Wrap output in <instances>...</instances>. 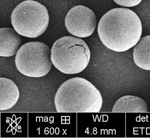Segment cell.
<instances>
[{"label":"cell","mask_w":150,"mask_h":138,"mask_svg":"<svg viewBox=\"0 0 150 138\" xmlns=\"http://www.w3.org/2000/svg\"><path fill=\"white\" fill-rule=\"evenodd\" d=\"M99 38L105 47L117 52H123L134 47L142 33L141 21L129 9L117 8L106 12L97 27Z\"/></svg>","instance_id":"1"},{"label":"cell","mask_w":150,"mask_h":138,"mask_svg":"<svg viewBox=\"0 0 150 138\" xmlns=\"http://www.w3.org/2000/svg\"><path fill=\"white\" fill-rule=\"evenodd\" d=\"M54 103L59 113H98L102 106L103 98L93 84L86 79L76 77L60 85Z\"/></svg>","instance_id":"2"},{"label":"cell","mask_w":150,"mask_h":138,"mask_svg":"<svg viewBox=\"0 0 150 138\" xmlns=\"http://www.w3.org/2000/svg\"><path fill=\"white\" fill-rule=\"evenodd\" d=\"M91 53L81 39L65 36L56 40L51 49V59L54 67L67 74L82 72L88 65Z\"/></svg>","instance_id":"3"},{"label":"cell","mask_w":150,"mask_h":138,"mask_svg":"<svg viewBox=\"0 0 150 138\" xmlns=\"http://www.w3.org/2000/svg\"><path fill=\"white\" fill-rule=\"evenodd\" d=\"M11 20L14 29L20 35L36 38L46 31L50 17L45 6L36 1L28 0L14 9Z\"/></svg>","instance_id":"4"},{"label":"cell","mask_w":150,"mask_h":138,"mask_svg":"<svg viewBox=\"0 0 150 138\" xmlns=\"http://www.w3.org/2000/svg\"><path fill=\"white\" fill-rule=\"evenodd\" d=\"M15 60L19 72L32 77L46 75L53 64L50 47L38 41H31L22 45L16 53Z\"/></svg>","instance_id":"5"},{"label":"cell","mask_w":150,"mask_h":138,"mask_svg":"<svg viewBox=\"0 0 150 138\" xmlns=\"http://www.w3.org/2000/svg\"><path fill=\"white\" fill-rule=\"evenodd\" d=\"M65 25L71 35L79 38L91 36L96 25V18L89 8L79 5L71 8L66 16Z\"/></svg>","instance_id":"6"},{"label":"cell","mask_w":150,"mask_h":138,"mask_svg":"<svg viewBox=\"0 0 150 138\" xmlns=\"http://www.w3.org/2000/svg\"><path fill=\"white\" fill-rule=\"evenodd\" d=\"M21 44L20 34L15 30L10 28L0 29V56L8 57L16 54Z\"/></svg>","instance_id":"7"},{"label":"cell","mask_w":150,"mask_h":138,"mask_svg":"<svg viewBox=\"0 0 150 138\" xmlns=\"http://www.w3.org/2000/svg\"><path fill=\"white\" fill-rule=\"evenodd\" d=\"M20 91L17 85L10 79L0 77V110L11 109L17 103Z\"/></svg>","instance_id":"8"},{"label":"cell","mask_w":150,"mask_h":138,"mask_svg":"<svg viewBox=\"0 0 150 138\" xmlns=\"http://www.w3.org/2000/svg\"><path fill=\"white\" fill-rule=\"evenodd\" d=\"M112 111L114 113H146L147 105L145 101L139 97L125 96L117 100Z\"/></svg>","instance_id":"9"},{"label":"cell","mask_w":150,"mask_h":138,"mask_svg":"<svg viewBox=\"0 0 150 138\" xmlns=\"http://www.w3.org/2000/svg\"><path fill=\"white\" fill-rule=\"evenodd\" d=\"M133 57L139 67L150 70V35L141 38L134 46Z\"/></svg>","instance_id":"10"},{"label":"cell","mask_w":150,"mask_h":138,"mask_svg":"<svg viewBox=\"0 0 150 138\" xmlns=\"http://www.w3.org/2000/svg\"><path fill=\"white\" fill-rule=\"evenodd\" d=\"M117 4L124 7H132L138 5L142 0H113Z\"/></svg>","instance_id":"11"}]
</instances>
